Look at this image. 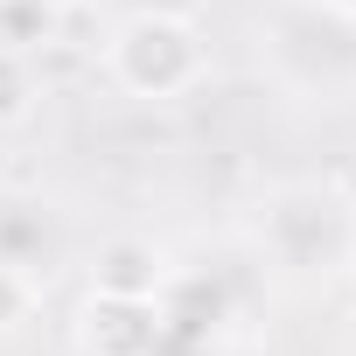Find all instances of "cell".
Returning a JSON list of instances; mask_svg holds the SVG:
<instances>
[{"label": "cell", "instance_id": "7a4b0ae2", "mask_svg": "<svg viewBox=\"0 0 356 356\" xmlns=\"http://www.w3.org/2000/svg\"><path fill=\"white\" fill-rule=\"evenodd\" d=\"M105 70L126 98H147V105H168V98H189L203 77H210V35L196 15L182 8H140L112 29L105 42Z\"/></svg>", "mask_w": 356, "mask_h": 356}, {"label": "cell", "instance_id": "5b68a950", "mask_svg": "<svg viewBox=\"0 0 356 356\" xmlns=\"http://www.w3.org/2000/svg\"><path fill=\"white\" fill-rule=\"evenodd\" d=\"M63 29V0H0V49H42Z\"/></svg>", "mask_w": 356, "mask_h": 356}, {"label": "cell", "instance_id": "3957f363", "mask_svg": "<svg viewBox=\"0 0 356 356\" xmlns=\"http://www.w3.org/2000/svg\"><path fill=\"white\" fill-rule=\"evenodd\" d=\"M161 335H168V321H161V300H147V293L91 286L70 314L77 356H161Z\"/></svg>", "mask_w": 356, "mask_h": 356}, {"label": "cell", "instance_id": "8992f818", "mask_svg": "<svg viewBox=\"0 0 356 356\" xmlns=\"http://www.w3.org/2000/svg\"><path fill=\"white\" fill-rule=\"evenodd\" d=\"M35 98H42V84H35L29 56H22V49H0V133L29 126V119H35Z\"/></svg>", "mask_w": 356, "mask_h": 356}, {"label": "cell", "instance_id": "52a82bcc", "mask_svg": "<svg viewBox=\"0 0 356 356\" xmlns=\"http://www.w3.org/2000/svg\"><path fill=\"white\" fill-rule=\"evenodd\" d=\"M42 307V280L22 259H0V335H22Z\"/></svg>", "mask_w": 356, "mask_h": 356}, {"label": "cell", "instance_id": "ba28073f", "mask_svg": "<svg viewBox=\"0 0 356 356\" xmlns=\"http://www.w3.org/2000/svg\"><path fill=\"white\" fill-rule=\"evenodd\" d=\"M328 15H342V22H356V0H328Z\"/></svg>", "mask_w": 356, "mask_h": 356}, {"label": "cell", "instance_id": "277c9868", "mask_svg": "<svg viewBox=\"0 0 356 356\" xmlns=\"http://www.w3.org/2000/svg\"><path fill=\"white\" fill-rule=\"evenodd\" d=\"M161 280H168V252L154 238H112L91 259V286H105V293H147L154 300Z\"/></svg>", "mask_w": 356, "mask_h": 356}, {"label": "cell", "instance_id": "6da1fadb", "mask_svg": "<svg viewBox=\"0 0 356 356\" xmlns=\"http://www.w3.org/2000/svg\"><path fill=\"white\" fill-rule=\"evenodd\" d=\"M259 259L293 286H335L356 273V203L335 182H280L252 203Z\"/></svg>", "mask_w": 356, "mask_h": 356}]
</instances>
